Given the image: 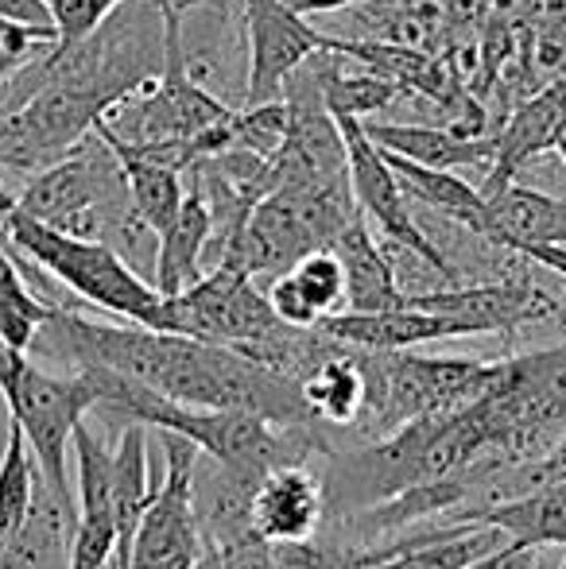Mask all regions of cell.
Masks as SVG:
<instances>
[{"mask_svg": "<svg viewBox=\"0 0 566 569\" xmlns=\"http://www.w3.org/2000/svg\"><path fill=\"white\" fill-rule=\"evenodd\" d=\"M195 569H226V566H221V555H218V550L206 547V555L198 558V566H195Z\"/></svg>", "mask_w": 566, "mask_h": 569, "instance_id": "cell-28", "label": "cell"}, {"mask_svg": "<svg viewBox=\"0 0 566 569\" xmlns=\"http://www.w3.org/2000/svg\"><path fill=\"white\" fill-rule=\"evenodd\" d=\"M326 519V477L310 461H284L260 477L252 492V531L272 547L310 542Z\"/></svg>", "mask_w": 566, "mask_h": 569, "instance_id": "cell-11", "label": "cell"}, {"mask_svg": "<svg viewBox=\"0 0 566 569\" xmlns=\"http://www.w3.org/2000/svg\"><path fill=\"white\" fill-rule=\"evenodd\" d=\"M385 156L393 163V171L400 174L408 198L424 202L427 210L443 213L454 226L469 229L474 237H485V229H489V202H485L481 187H469L466 179H458L454 171H443V167H419L411 159L393 156V151H385Z\"/></svg>", "mask_w": 566, "mask_h": 569, "instance_id": "cell-22", "label": "cell"}, {"mask_svg": "<svg viewBox=\"0 0 566 569\" xmlns=\"http://www.w3.org/2000/svg\"><path fill=\"white\" fill-rule=\"evenodd\" d=\"M318 330L330 333L334 341L349 345V349H369V352H400L416 349V345L430 341H450L469 338L466 326L454 322L435 310L419 307H396V310H338Z\"/></svg>", "mask_w": 566, "mask_h": 569, "instance_id": "cell-13", "label": "cell"}, {"mask_svg": "<svg viewBox=\"0 0 566 569\" xmlns=\"http://www.w3.org/2000/svg\"><path fill=\"white\" fill-rule=\"evenodd\" d=\"M373 143H380L385 151L400 159H411L419 167H474V163H493L497 140H466L454 136L450 128H430V124H393V120H365Z\"/></svg>", "mask_w": 566, "mask_h": 569, "instance_id": "cell-21", "label": "cell"}, {"mask_svg": "<svg viewBox=\"0 0 566 569\" xmlns=\"http://www.w3.org/2000/svg\"><path fill=\"white\" fill-rule=\"evenodd\" d=\"M474 523L497 527L524 547L566 550V469H552L536 488L513 500L489 503L485 511H477Z\"/></svg>", "mask_w": 566, "mask_h": 569, "instance_id": "cell-16", "label": "cell"}, {"mask_svg": "<svg viewBox=\"0 0 566 569\" xmlns=\"http://www.w3.org/2000/svg\"><path fill=\"white\" fill-rule=\"evenodd\" d=\"M101 140L121 159V171H125V179H129L132 210H137L140 226L159 237V232L175 221L182 198H187V190H182V171L163 163V159L148 156V151L132 148V143L113 140V136H106V132H101Z\"/></svg>", "mask_w": 566, "mask_h": 569, "instance_id": "cell-23", "label": "cell"}, {"mask_svg": "<svg viewBox=\"0 0 566 569\" xmlns=\"http://www.w3.org/2000/svg\"><path fill=\"white\" fill-rule=\"evenodd\" d=\"M78 465L75 539L67 569H113L117 558V503H113V446L78 422L70 442Z\"/></svg>", "mask_w": 566, "mask_h": 569, "instance_id": "cell-10", "label": "cell"}, {"mask_svg": "<svg viewBox=\"0 0 566 569\" xmlns=\"http://www.w3.org/2000/svg\"><path fill=\"white\" fill-rule=\"evenodd\" d=\"M36 480H39V469H36V457L28 450V438L8 419L4 453H0V562H4L16 535H20L23 519H28Z\"/></svg>", "mask_w": 566, "mask_h": 569, "instance_id": "cell-25", "label": "cell"}, {"mask_svg": "<svg viewBox=\"0 0 566 569\" xmlns=\"http://www.w3.org/2000/svg\"><path fill=\"white\" fill-rule=\"evenodd\" d=\"M334 59H322L315 62L310 59V70H315V82H318V93H322L326 109L330 117H354V120H369L385 109L396 106V98H404V90L388 78L373 74V70H346L341 67V54L330 51Z\"/></svg>", "mask_w": 566, "mask_h": 569, "instance_id": "cell-24", "label": "cell"}, {"mask_svg": "<svg viewBox=\"0 0 566 569\" xmlns=\"http://www.w3.org/2000/svg\"><path fill=\"white\" fill-rule=\"evenodd\" d=\"M341 268H346V310H396L408 307V291L400 287L393 260L373 240L365 218H354L334 240Z\"/></svg>", "mask_w": 566, "mask_h": 569, "instance_id": "cell-17", "label": "cell"}, {"mask_svg": "<svg viewBox=\"0 0 566 569\" xmlns=\"http://www.w3.org/2000/svg\"><path fill=\"white\" fill-rule=\"evenodd\" d=\"M354 218H361V210L349 190V174L330 182L276 187L249 210L221 263H241L252 279H276L307 252L330 248Z\"/></svg>", "mask_w": 566, "mask_h": 569, "instance_id": "cell-4", "label": "cell"}, {"mask_svg": "<svg viewBox=\"0 0 566 569\" xmlns=\"http://www.w3.org/2000/svg\"><path fill=\"white\" fill-rule=\"evenodd\" d=\"M302 403H307L310 419L318 427H357L365 415V399H369V376L361 365V349L338 345L307 380L299 383Z\"/></svg>", "mask_w": 566, "mask_h": 569, "instance_id": "cell-19", "label": "cell"}, {"mask_svg": "<svg viewBox=\"0 0 566 569\" xmlns=\"http://www.w3.org/2000/svg\"><path fill=\"white\" fill-rule=\"evenodd\" d=\"M16 210L90 240H106V232H117L132 244L143 229L137 210H132L121 159L101 140L98 128L62 159H54L51 167L31 174L23 194L16 198Z\"/></svg>", "mask_w": 566, "mask_h": 569, "instance_id": "cell-3", "label": "cell"}, {"mask_svg": "<svg viewBox=\"0 0 566 569\" xmlns=\"http://www.w3.org/2000/svg\"><path fill=\"white\" fill-rule=\"evenodd\" d=\"M214 237V210L198 187L182 198L175 221L159 232V256H156V276L151 287L159 295H179L202 276V256Z\"/></svg>", "mask_w": 566, "mask_h": 569, "instance_id": "cell-18", "label": "cell"}, {"mask_svg": "<svg viewBox=\"0 0 566 569\" xmlns=\"http://www.w3.org/2000/svg\"><path fill=\"white\" fill-rule=\"evenodd\" d=\"M151 496H156V477H151L148 430H143V422L137 419H125L121 435H117V442H113V503H117L113 569L125 566V558H129L132 535H137Z\"/></svg>", "mask_w": 566, "mask_h": 569, "instance_id": "cell-20", "label": "cell"}, {"mask_svg": "<svg viewBox=\"0 0 566 569\" xmlns=\"http://www.w3.org/2000/svg\"><path fill=\"white\" fill-rule=\"evenodd\" d=\"M36 357L62 360L70 368H113L143 388L206 411H245L276 422V427H302L315 422L302 403L299 383L245 357L229 345L198 341L187 333L151 330V326H106L90 322L78 310L54 307L39 326L31 349Z\"/></svg>", "mask_w": 566, "mask_h": 569, "instance_id": "cell-1", "label": "cell"}, {"mask_svg": "<svg viewBox=\"0 0 566 569\" xmlns=\"http://www.w3.org/2000/svg\"><path fill=\"white\" fill-rule=\"evenodd\" d=\"M0 399L8 419L23 430L36 469L59 496H70L67 450L78 422L98 411V388L86 372H47L23 349L0 338Z\"/></svg>", "mask_w": 566, "mask_h": 569, "instance_id": "cell-5", "label": "cell"}, {"mask_svg": "<svg viewBox=\"0 0 566 569\" xmlns=\"http://www.w3.org/2000/svg\"><path fill=\"white\" fill-rule=\"evenodd\" d=\"M8 244L23 256L28 263L43 268L54 283L75 291L90 307H101L117 318L151 326L159 330V315H163V295L117 252L109 240L75 237L67 229H54L47 221L28 218L23 210H8L0 218Z\"/></svg>", "mask_w": 566, "mask_h": 569, "instance_id": "cell-2", "label": "cell"}, {"mask_svg": "<svg viewBox=\"0 0 566 569\" xmlns=\"http://www.w3.org/2000/svg\"><path fill=\"white\" fill-rule=\"evenodd\" d=\"M489 202V229L481 240H489L500 252H524L536 244H566V202L544 194L536 187L508 182Z\"/></svg>", "mask_w": 566, "mask_h": 569, "instance_id": "cell-15", "label": "cell"}, {"mask_svg": "<svg viewBox=\"0 0 566 569\" xmlns=\"http://www.w3.org/2000/svg\"><path fill=\"white\" fill-rule=\"evenodd\" d=\"M245 31H249V82L245 98L249 106L280 101L291 74L307 59L330 47V36L315 31L307 16L287 8L284 0H241Z\"/></svg>", "mask_w": 566, "mask_h": 569, "instance_id": "cell-9", "label": "cell"}, {"mask_svg": "<svg viewBox=\"0 0 566 569\" xmlns=\"http://www.w3.org/2000/svg\"><path fill=\"white\" fill-rule=\"evenodd\" d=\"M8 109H12V106H8V101H0V120H4V113H8Z\"/></svg>", "mask_w": 566, "mask_h": 569, "instance_id": "cell-29", "label": "cell"}, {"mask_svg": "<svg viewBox=\"0 0 566 569\" xmlns=\"http://www.w3.org/2000/svg\"><path fill=\"white\" fill-rule=\"evenodd\" d=\"M563 132H566V74L555 78L544 90H536L532 98H524L513 113L500 120V128L493 132L497 151H493V167L481 194L485 198L497 194L500 187H508L520 174V167L528 159H539L559 148Z\"/></svg>", "mask_w": 566, "mask_h": 569, "instance_id": "cell-12", "label": "cell"}, {"mask_svg": "<svg viewBox=\"0 0 566 569\" xmlns=\"http://www.w3.org/2000/svg\"><path fill=\"white\" fill-rule=\"evenodd\" d=\"M117 4L121 0H47L54 31H59V47H78L82 39H90L117 12Z\"/></svg>", "mask_w": 566, "mask_h": 569, "instance_id": "cell-26", "label": "cell"}, {"mask_svg": "<svg viewBox=\"0 0 566 569\" xmlns=\"http://www.w3.org/2000/svg\"><path fill=\"white\" fill-rule=\"evenodd\" d=\"M268 302L276 318L299 330H315L330 315L346 310V268L334 248L307 252L295 268L268 283Z\"/></svg>", "mask_w": 566, "mask_h": 569, "instance_id": "cell-14", "label": "cell"}, {"mask_svg": "<svg viewBox=\"0 0 566 569\" xmlns=\"http://www.w3.org/2000/svg\"><path fill=\"white\" fill-rule=\"evenodd\" d=\"M284 326L287 322L276 318L268 302V291H260L241 263H218L214 271L198 276L187 291L163 295V315H159V330L229 345V349H249Z\"/></svg>", "mask_w": 566, "mask_h": 569, "instance_id": "cell-6", "label": "cell"}, {"mask_svg": "<svg viewBox=\"0 0 566 569\" xmlns=\"http://www.w3.org/2000/svg\"><path fill=\"white\" fill-rule=\"evenodd\" d=\"M341 140H346V159H349V190L357 198V210L369 221H377V229L385 232L393 244H400L404 252L419 256L430 271H438L446 287L461 283L458 268L446 260V252L416 226L408 210V190H404L400 174L393 171L385 148H377L365 128V120L354 117H338Z\"/></svg>", "mask_w": 566, "mask_h": 569, "instance_id": "cell-7", "label": "cell"}, {"mask_svg": "<svg viewBox=\"0 0 566 569\" xmlns=\"http://www.w3.org/2000/svg\"><path fill=\"white\" fill-rule=\"evenodd\" d=\"M408 307L435 310L454 322L466 326V333H513L528 330V326H544L563 318L559 295L544 291L532 279H493V283H454L443 291L408 295Z\"/></svg>", "mask_w": 566, "mask_h": 569, "instance_id": "cell-8", "label": "cell"}, {"mask_svg": "<svg viewBox=\"0 0 566 569\" xmlns=\"http://www.w3.org/2000/svg\"><path fill=\"white\" fill-rule=\"evenodd\" d=\"M0 20L59 36V31H54V20H51V8H47V0H0Z\"/></svg>", "mask_w": 566, "mask_h": 569, "instance_id": "cell-27", "label": "cell"}]
</instances>
